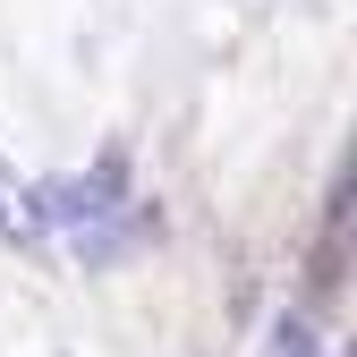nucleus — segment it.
I'll list each match as a JSON object with an SVG mask.
<instances>
[{
	"label": "nucleus",
	"mask_w": 357,
	"mask_h": 357,
	"mask_svg": "<svg viewBox=\"0 0 357 357\" xmlns=\"http://www.w3.org/2000/svg\"><path fill=\"white\" fill-rule=\"evenodd\" d=\"M0 238H17V247L43 238V213H34V196L17 188V170H9V162H0Z\"/></svg>",
	"instance_id": "f257e3e1"
}]
</instances>
